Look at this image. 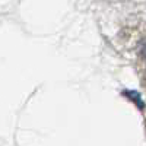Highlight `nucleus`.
<instances>
[{"mask_svg": "<svg viewBox=\"0 0 146 146\" xmlns=\"http://www.w3.org/2000/svg\"><path fill=\"white\" fill-rule=\"evenodd\" d=\"M123 95L127 96L130 101L135 102V105L139 107L140 110L145 108V101H143V98H142V95L139 94V91H130V89H126V91H123Z\"/></svg>", "mask_w": 146, "mask_h": 146, "instance_id": "obj_1", "label": "nucleus"}, {"mask_svg": "<svg viewBox=\"0 0 146 146\" xmlns=\"http://www.w3.org/2000/svg\"><path fill=\"white\" fill-rule=\"evenodd\" d=\"M140 54H142V56L146 58V40H145V41L140 44Z\"/></svg>", "mask_w": 146, "mask_h": 146, "instance_id": "obj_2", "label": "nucleus"}]
</instances>
